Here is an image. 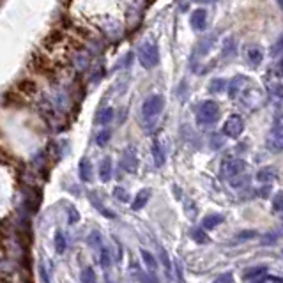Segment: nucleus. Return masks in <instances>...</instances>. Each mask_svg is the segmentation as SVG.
<instances>
[{"mask_svg": "<svg viewBox=\"0 0 283 283\" xmlns=\"http://www.w3.org/2000/svg\"><path fill=\"white\" fill-rule=\"evenodd\" d=\"M151 283H160V281H158L156 276H154V278H153V276H151Z\"/></svg>", "mask_w": 283, "mask_h": 283, "instance_id": "79ce46f5", "label": "nucleus"}, {"mask_svg": "<svg viewBox=\"0 0 283 283\" xmlns=\"http://www.w3.org/2000/svg\"><path fill=\"white\" fill-rule=\"evenodd\" d=\"M269 53H271V57H281L283 55V34L274 41V44L271 46Z\"/></svg>", "mask_w": 283, "mask_h": 283, "instance_id": "393cba45", "label": "nucleus"}, {"mask_svg": "<svg viewBox=\"0 0 283 283\" xmlns=\"http://www.w3.org/2000/svg\"><path fill=\"white\" fill-rule=\"evenodd\" d=\"M276 241H278V234L271 232V234H265L264 239H262V244H276Z\"/></svg>", "mask_w": 283, "mask_h": 283, "instance_id": "72a5a7b5", "label": "nucleus"}, {"mask_svg": "<svg viewBox=\"0 0 283 283\" xmlns=\"http://www.w3.org/2000/svg\"><path fill=\"white\" fill-rule=\"evenodd\" d=\"M151 195H153V191H151V188H144L140 189V191L136 193V196H134V200L131 202V209L133 210H140L146 207V203L149 202Z\"/></svg>", "mask_w": 283, "mask_h": 283, "instance_id": "f8f14e48", "label": "nucleus"}, {"mask_svg": "<svg viewBox=\"0 0 283 283\" xmlns=\"http://www.w3.org/2000/svg\"><path fill=\"white\" fill-rule=\"evenodd\" d=\"M113 117H115V110H113L112 106H106V108H103L101 112L98 113V117H96V120H98L99 126H106V124L112 122Z\"/></svg>", "mask_w": 283, "mask_h": 283, "instance_id": "a211bd4d", "label": "nucleus"}, {"mask_svg": "<svg viewBox=\"0 0 283 283\" xmlns=\"http://www.w3.org/2000/svg\"><path fill=\"white\" fill-rule=\"evenodd\" d=\"M138 62L146 69H153L160 64V48L156 41L147 39L138 46Z\"/></svg>", "mask_w": 283, "mask_h": 283, "instance_id": "f257e3e1", "label": "nucleus"}, {"mask_svg": "<svg viewBox=\"0 0 283 283\" xmlns=\"http://www.w3.org/2000/svg\"><path fill=\"white\" fill-rule=\"evenodd\" d=\"M67 220H69V225H73V223H78V220H80V215H78V210L75 209L73 205L69 207V213H67Z\"/></svg>", "mask_w": 283, "mask_h": 283, "instance_id": "2f4dec72", "label": "nucleus"}, {"mask_svg": "<svg viewBox=\"0 0 283 283\" xmlns=\"http://www.w3.org/2000/svg\"><path fill=\"white\" fill-rule=\"evenodd\" d=\"M278 177V172H276L274 167H264L257 172V181L262 182V184H271L274 179Z\"/></svg>", "mask_w": 283, "mask_h": 283, "instance_id": "4468645a", "label": "nucleus"}, {"mask_svg": "<svg viewBox=\"0 0 283 283\" xmlns=\"http://www.w3.org/2000/svg\"><path fill=\"white\" fill-rule=\"evenodd\" d=\"M225 87H229V85H227V82L223 80V78H215V80L210 82L209 91L213 92V94H218V92L225 91Z\"/></svg>", "mask_w": 283, "mask_h": 283, "instance_id": "5701e85b", "label": "nucleus"}, {"mask_svg": "<svg viewBox=\"0 0 283 283\" xmlns=\"http://www.w3.org/2000/svg\"><path fill=\"white\" fill-rule=\"evenodd\" d=\"M99 264H101L103 269L110 267V251L106 248H101V253H99Z\"/></svg>", "mask_w": 283, "mask_h": 283, "instance_id": "7c9ffc66", "label": "nucleus"}, {"mask_svg": "<svg viewBox=\"0 0 283 283\" xmlns=\"http://www.w3.org/2000/svg\"><path fill=\"white\" fill-rule=\"evenodd\" d=\"M246 57H248V62H250L253 67H258V65L262 64V60H264V51L258 46H250L246 50Z\"/></svg>", "mask_w": 283, "mask_h": 283, "instance_id": "2eb2a0df", "label": "nucleus"}, {"mask_svg": "<svg viewBox=\"0 0 283 283\" xmlns=\"http://www.w3.org/2000/svg\"><path fill=\"white\" fill-rule=\"evenodd\" d=\"M53 244H55V251H57L58 255H64L65 253V246H67V243H65V237H64V234H62L60 230L55 234Z\"/></svg>", "mask_w": 283, "mask_h": 283, "instance_id": "412c9836", "label": "nucleus"}, {"mask_svg": "<svg viewBox=\"0 0 283 283\" xmlns=\"http://www.w3.org/2000/svg\"><path fill=\"white\" fill-rule=\"evenodd\" d=\"M120 163H122V168L127 172H131V174H134L138 168V158H136V149L134 147H127L126 151L122 153V160H120Z\"/></svg>", "mask_w": 283, "mask_h": 283, "instance_id": "0eeeda50", "label": "nucleus"}, {"mask_svg": "<svg viewBox=\"0 0 283 283\" xmlns=\"http://www.w3.org/2000/svg\"><path fill=\"white\" fill-rule=\"evenodd\" d=\"M110 138H112V131H108V129L99 131L98 136H96V144H98L99 147H105L106 144L110 142Z\"/></svg>", "mask_w": 283, "mask_h": 283, "instance_id": "cd10ccee", "label": "nucleus"}, {"mask_svg": "<svg viewBox=\"0 0 283 283\" xmlns=\"http://www.w3.org/2000/svg\"><path fill=\"white\" fill-rule=\"evenodd\" d=\"M267 279H271L274 283H283V278H278V276H267Z\"/></svg>", "mask_w": 283, "mask_h": 283, "instance_id": "a19ab883", "label": "nucleus"}, {"mask_svg": "<svg viewBox=\"0 0 283 283\" xmlns=\"http://www.w3.org/2000/svg\"><path fill=\"white\" fill-rule=\"evenodd\" d=\"M191 239L195 241L196 244H207L209 243V236H207V232L202 229V227H200V229L191 230Z\"/></svg>", "mask_w": 283, "mask_h": 283, "instance_id": "aec40b11", "label": "nucleus"}, {"mask_svg": "<svg viewBox=\"0 0 283 283\" xmlns=\"http://www.w3.org/2000/svg\"><path fill=\"white\" fill-rule=\"evenodd\" d=\"M112 174H113L112 158H103L101 163H99V179H101V182L112 181Z\"/></svg>", "mask_w": 283, "mask_h": 283, "instance_id": "ddd939ff", "label": "nucleus"}, {"mask_svg": "<svg viewBox=\"0 0 283 283\" xmlns=\"http://www.w3.org/2000/svg\"><path fill=\"white\" fill-rule=\"evenodd\" d=\"M272 210L276 215H283V191H278L272 198Z\"/></svg>", "mask_w": 283, "mask_h": 283, "instance_id": "a878e982", "label": "nucleus"}, {"mask_svg": "<svg viewBox=\"0 0 283 283\" xmlns=\"http://www.w3.org/2000/svg\"><path fill=\"white\" fill-rule=\"evenodd\" d=\"M223 222H225V216H223V215H218V213H210V215H207L205 218L202 220V223H200V225H202V229L207 232V230H215L216 227H220Z\"/></svg>", "mask_w": 283, "mask_h": 283, "instance_id": "9b49d317", "label": "nucleus"}, {"mask_svg": "<svg viewBox=\"0 0 283 283\" xmlns=\"http://www.w3.org/2000/svg\"><path fill=\"white\" fill-rule=\"evenodd\" d=\"M140 255H142V260H144V264H146V267L149 269L151 272L156 271V269H158V260L154 258V255L151 253L149 250H144V248L140 250Z\"/></svg>", "mask_w": 283, "mask_h": 283, "instance_id": "6ab92c4d", "label": "nucleus"}, {"mask_svg": "<svg viewBox=\"0 0 283 283\" xmlns=\"http://www.w3.org/2000/svg\"><path fill=\"white\" fill-rule=\"evenodd\" d=\"M222 115V110H220V105L215 101V99H207L196 110V122L200 126H210V124H216Z\"/></svg>", "mask_w": 283, "mask_h": 283, "instance_id": "f03ea898", "label": "nucleus"}, {"mask_svg": "<svg viewBox=\"0 0 283 283\" xmlns=\"http://www.w3.org/2000/svg\"><path fill=\"white\" fill-rule=\"evenodd\" d=\"M265 146L272 153H281L283 151V127L274 126L271 129V133L267 134V140H265Z\"/></svg>", "mask_w": 283, "mask_h": 283, "instance_id": "423d86ee", "label": "nucleus"}, {"mask_svg": "<svg viewBox=\"0 0 283 283\" xmlns=\"http://www.w3.org/2000/svg\"><path fill=\"white\" fill-rule=\"evenodd\" d=\"M265 276H267V265H255L244 271L243 279L244 281H260V279H265Z\"/></svg>", "mask_w": 283, "mask_h": 283, "instance_id": "9d476101", "label": "nucleus"}, {"mask_svg": "<svg viewBox=\"0 0 283 283\" xmlns=\"http://www.w3.org/2000/svg\"><path fill=\"white\" fill-rule=\"evenodd\" d=\"M175 271H177V279H179V283H184V274H182V267H181V264H175Z\"/></svg>", "mask_w": 283, "mask_h": 283, "instance_id": "e433bc0d", "label": "nucleus"}, {"mask_svg": "<svg viewBox=\"0 0 283 283\" xmlns=\"http://www.w3.org/2000/svg\"><path fill=\"white\" fill-rule=\"evenodd\" d=\"M215 283H234V274L232 272H225V274H220L215 279Z\"/></svg>", "mask_w": 283, "mask_h": 283, "instance_id": "473e14b6", "label": "nucleus"}, {"mask_svg": "<svg viewBox=\"0 0 283 283\" xmlns=\"http://www.w3.org/2000/svg\"><path fill=\"white\" fill-rule=\"evenodd\" d=\"M189 23H191L193 30H196V32H203V30L207 29V11L205 9H202V8L195 9V11L191 13Z\"/></svg>", "mask_w": 283, "mask_h": 283, "instance_id": "6e6552de", "label": "nucleus"}, {"mask_svg": "<svg viewBox=\"0 0 283 283\" xmlns=\"http://www.w3.org/2000/svg\"><path fill=\"white\" fill-rule=\"evenodd\" d=\"M257 236H258V234L255 232V230H243V232H239L236 237H234V244L246 243V241H250V239H255Z\"/></svg>", "mask_w": 283, "mask_h": 283, "instance_id": "4be33fe9", "label": "nucleus"}, {"mask_svg": "<svg viewBox=\"0 0 283 283\" xmlns=\"http://www.w3.org/2000/svg\"><path fill=\"white\" fill-rule=\"evenodd\" d=\"M20 87H22L23 92H27V91H29V92H36V85H34L32 82H29V85H23V82H22V84H20Z\"/></svg>", "mask_w": 283, "mask_h": 283, "instance_id": "c9c22d12", "label": "nucleus"}, {"mask_svg": "<svg viewBox=\"0 0 283 283\" xmlns=\"http://www.w3.org/2000/svg\"><path fill=\"white\" fill-rule=\"evenodd\" d=\"M82 283H96V272L92 267H85L80 274Z\"/></svg>", "mask_w": 283, "mask_h": 283, "instance_id": "bb28decb", "label": "nucleus"}, {"mask_svg": "<svg viewBox=\"0 0 283 283\" xmlns=\"http://www.w3.org/2000/svg\"><path fill=\"white\" fill-rule=\"evenodd\" d=\"M165 108V98L161 94H151L149 98L144 101V105H142V117L147 120L151 119H156L158 115H160L161 112H163Z\"/></svg>", "mask_w": 283, "mask_h": 283, "instance_id": "7ed1b4c3", "label": "nucleus"}, {"mask_svg": "<svg viewBox=\"0 0 283 283\" xmlns=\"http://www.w3.org/2000/svg\"><path fill=\"white\" fill-rule=\"evenodd\" d=\"M269 94H271L272 98L283 101V84H271L269 85Z\"/></svg>", "mask_w": 283, "mask_h": 283, "instance_id": "c85d7f7f", "label": "nucleus"}, {"mask_svg": "<svg viewBox=\"0 0 283 283\" xmlns=\"http://www.w3.org/2000/svg\"><path fill=\"white\" fill-rule=\"evenodd\" d=\"M236 53V41L232 37H227L223 43V57H232Z\"/></svg>", "mask_w": 283, "mask_h": 283, "instance_id": "b1692460", "label": "nucleus"}, {"mask_svg": "<svg viewBox=\"0 0 283 283\" xmlns=\"http://www.w3.org/2000/svg\"><path fill=\"white\" fill-rule=\"evenodd\" d=\"M276 75H278L279 78H283V57L279 58L278 65H276Z\"/></svg>", "mask_w": 283, "mask_h": 283, "instance_id": "4c0bfd02", "label": "nucleus"}, {"mask_svg": "<svg viewBox=\"0 0 283 283\" xmlns=\"http://www.w3.org/2000/svg\"><path fill=\"white\" fill-rule=\"evenodd\" d=\"M271 193V184L269 186H265L264 189H260V195H262V198H267V195Z\"/></svg>", "mask_w": 283, "mask_h": 283, "instance_id": "ea45409f", "label": "nucleus"}, {"mask_svg": "<svg viewBox=\"0 0 283 283\" xmlns=\"http://www.w3.org/2000/svg\"><path fill=\"white\" fill-rule=\"evenodd\" d=\"M161 260H163L165 267H167V272H170L172 271V262H170V258H168V255L165 250H161Z\"/></svg>", "mask_w": 283, "mask_h": 283, "instance_id": "f704fd0d", "label": "nucleus"}, {"mask_svg": "<svg viewBox=\"0 0 283 283\" xmlns=\"http://www.w3.org/2000/svg\"><path fill=\"white\" fill-rule=\"evenodd\" d=\"M246 161L244 160H239V158H232V160H227L223 161L222 165V174L223 177L230 179V181H234V179H237L239 175H243L244 172H246Z\"/></svg>", "mask_w": 283, "mask_h": 283, "instance_id": "20e7f679", "label": "nucleus"}, {"mask_svg": "<svg viewBox=\"0 0 283 283\" xmlns=\"http://www.w3.org/2000/svg\"><path fill=\"white\" fill-rule=\"evenodd\" d=\"M113 196H117V200H119V202H129V193L126 191V189L124 188H119V186H117V188H113Z\"/></svg>", "mask_w": 283, "mask_h": 283, "instance_id": "c756f323", "label": "nucleus"}, {"mask_svg": "<svg viewBox=\"0 0 283 283\" xmlns=\"http://www.w3.org/2000/svg\"><path fill=\"white\" fill-rule=\"evenodd\" d=\"M78 174H80V179L84 182L92 181V165L89 158H82L80 160V170H78Z\"/></svg>", "mask_w": 283, "mask_h": 283, "instance_id": "dca6fc26", "label": "nucleus"}, {"mask_svg": "<svg viewBox=\"0 0 283 283\" xmlns=\"http://www.w3.org/2000/svg\"><path fill=\"white\" fill-rule=\"evenodd\" d=\"M243 82H248V78H246V77H236V78H234V80L229 84V96H230L232 99L237 98V92L243 91V87H244Z\"/></svg>", "mask_w": 283, "mask_h": 283, "instance_id": "f3484780", "label": "nucleus"}, {"mask_svg": "<svg viewBox=\"0 0 283 283\" xmlns=\"http://www.w3.org/2000/svg\"><path fill=\"white\" fill-rule=\"evenodd\" d=\"M39 274L43 276V281H44V283H50V278H48V274H46V271H44L43 265L39 267Z\"/></svg>", "mask_w": 283, "mask_h": 283, "instance_id": "58836bf2", "label": "nucleus"}, {"mask_svg": "<svg viewBox=\"0 0 283 283\" xmlns=\"http://www.w3.org/2000/svg\"><path fill=\"white\" fill-rule=\"evenodd\" d=\"M151 151H153V160H154V163H156V167L161 168L165 165V161H167V154H165V147H163L161 138H154Z\"/></svg>", "mask_w": 283, "mask_h": 283, "instance_id": "1a4fd4ad", "label": "nucleus"}, {"mask_svg": "<svg viewBox=\"0 0 283 283\" xmlns=\"http://www.w3.org/2000/svg\"><path fill=\"white\" fill-rule=\"evenodd\" d=\"M223 134L229 138H239L244 131V119L239 115V113H232L229 115V119L223 124Z\"/></svg>", "mask_w": 283, "mask_h": 283, "instance_id": "39448f33", "label": "nucleus"}]
</instances>
